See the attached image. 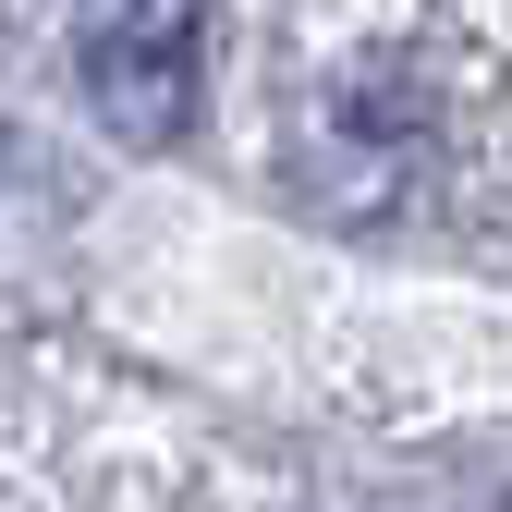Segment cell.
Returning a JSON list of instances; mask_svg holds the SVG:
<instances>
[{"instance_id": "1", "label": "cell", "mask_w": 512, "mask_h": 512, "mask_svg": "<svg viewBox=\"0 0 512 512\" xmlns=\"http://www.w3.org/2000/svg\"><path fill=\"white\" fill-rule=\"evenodd\" d=\"M74 61H86L98 122L159 159L196 135V98H208V0H86Z\"/></svg>"}, {"instance_id": "2", "label": "cell", "mask_w": 512, "mask_h": 512, "mask_svg": "<svg viewBox=\"0 0 512 512\" xmlns=\"http://www.w3.org/2000/svg\"><path fill=\"white\" fill-rule=\"evenodd\" d=\"M500 512H512V500H500Z\"/></svg>"}]
</instances>
